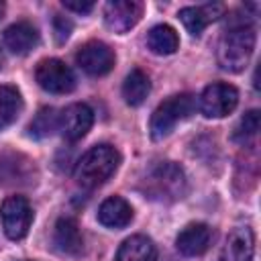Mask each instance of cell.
Returning <instances> with one entry per match:
<instances>
[{
	"label": "cell",
	"instance_id": "cell-1",
	"mask_svg": "<svg viewBox=\"0 0 261 261\" xmlns=\"http://www.w3.org/2000/svg\"><path fill=\"white\" fill-rule=\"evenodd\" d=\"M255 49V31L251 18L232 14L226 22V31L218 43V65L224 71L239 73L249 65V59Z\"/></svg>",
	"mask_w": 261,
	"mask_h": 261
},
{
	"label": "cell",
	"instance_id": "cell-2",
	"mask_svg": "<svg viewBox=\"0 0 261 261\" xmlns=\"http://www.w3.org/2000/svg\"><path fill=\"white\" fill-rule=\"evenodd\" d=\"M118 165H120V153L112 145H96L86 155H82L73 175L82 188L94 190L104 181H108L112 173L118 169Z\"/></svg>",
	"mask_w": 261,
	"mask_h": 261
},
{
	"label": "cell",
	"instance_id": "cell-3",
	"mask_svg": "<svg viewBox=\"0 0 261 261\" xmlns=\"http://www.w3.org/2000/svg\"><path fill=\"white\" fill-rule=\"evenodd\" d=\"M188 192L184 169L173 161L157 163L143 179V194L157 202H175Z\"/></svg>",
	"mask_w": 261,
	"mask_h": 261
},
{
	"label": "cell",
	"instance_id": "cell-4",
	"mask_svg": "<svg viewBox=\"0 0 261 261\" xmlns=\"http://www.w3.org/2000/svg\"><path fill=\"white\" fill-rule=\"evenodd\" d=\"M194 108H196V100H194L192 94H175V96H169L151 114V122H149L151 137L157 139V141L163 139V137H167L181 120H186V118L192 116Z\"/></svg>",
	"mask_w": 261,
	"mask_h": 261
},
{
	"label": "cell",
	"instance_id": "cell-5",
	"mask_svg": "<svg viewBox=\"0 0 261 261\" xmlns=\"http://www.w3.org/2000/svg\"><path fill=\"white\" fill-rule=\"evenodd\" d=\"M0 216L6 237L12 241H20L31 228L33 208L24 196H8L0 206Z\"/></svg>",
	"mask_w": 261,
	"mask_h": 261
},
{
	"label": "cell",
	"instance_id": "cell-6",
	"mask_svg": "<svg viewBox=\"0 0 261 261\" xmlns=\"http://www.w3.org/2000/svg\"><path fill=\"white\" fill-rule=\"evenodd\" d=\"M239 104V92L234 86L230 84H210L208 88H204L202 96H200V112L206 118H222L228 116Z\"/></svg>",
	"mask_w": 261,
	"mask_h": 261
},
{
	"label": "cell",
	"instance_id": "cell-7",
	"mask_svg": "<svg viewBox=\"0 0 261 261\" xmlns=\"http://www.w3.org/2000/svg\"><path fill=\"white\" fill-rule=\"evenodd\" d=\"M35 80L49 94H69L75 88V75L61 59H43L35 69Z\"/></svg>",
	"mask_w": 261,
	"mask_h": 261
},
{
	"label": "cell",
	"instance_id": "cell-8",
	"mask_svg": "<svg viewBox=\"0 0 261 261\" xmlns=\"http://www.w3.org/2000/svg\"><path fill=\"white\" fill-rule=\"evenodd\" d=\"M37 169L33 161L16 151L0 153V186H31L35 184Z\"/></svg>",
	"mask_w": 261,
	"mask_h": 261
},
{
	"label": "cell",
	"instance_id": "cell-9",
	"mask_svg": "<svg viewBox=\"0 0 261 261\" xmlns=\"http://www.w3.org/2000/svg\"><path fill=\"white\" fill-rule=\"evenodd\" d=\"M75 61L88 75H104L114 67V51L102 41H90L77 49Z\"/></svg>",
	"mask_w": 261,
	"mask_h": 261
},
{
	"label": "cell",
	"instance_id": "cell-10",
	"mask_svg": "<svg viewBox=\"0 0 261 261\" xmlns=\"http://www.w3.org/2000/svg\"><path fill=\"white\" fill-rule=\"evenodd\" d=\"M143 14V4L137 0H112L104 6V22L114 33L130 31Z\"/></svg>",
	"mask_w": 261,
	"mask_h": 261
},
{
	"label": "cell",
	"instance_id": "cell-11",
	"mask_svg": "<svg viewBox=\"0 0 261 261\" xmlns=\"http://www.w3.org/2000/svg\"><path fill=\"white\" fill-rule=\"evenodd\" d=\"M94 124V112L88 104L75 102L71 106H67L61 114H59V128L65 141H80L82 137L88 135V130Z\"/></svg>",
	"mask_w": 261,
	"mask_h": 261
},
{
	"label": "cell",
	"instance_id": "cell-12",
	"mask_svg": "<svg viewBox=\"0 0 261 261\" xmlns=\"http://www.w3.org/2000/svg\"><path fill=\"white\" fill-rule=\"evenodd\" d=\"M212 243V228L204 222H192L179 230L175 239V247L186 257H198L208 251Z\"/></svg>",
	"mask_w": 261,
	"mask_h": 261
},
{
	"label": "cell",
	"instance_id": "cell-13",
	"mask_svg": "<svg viewBox=\"0 0 261 261\" xmlns=\"http://www.w3.org/2000/svg\"><path fill=\"white\" fill-rule=\"evenodd\" d=\"M255 251V237L249 226H237L226 237L222 261H251Z\"/></svg>",
	"mask_w": 261,
	"mask_h": 261
},
{
	"label": "cell",
	"instance_id": "cell-14",
	"mask_svg": "<svg viewBox=\"0 0 261 261\" xmlns=\"http://www.w3.org/2000/svg\"><path fill=\"white\" fill-rule=\"evenodd\" d=\"M53 243L55 247L65 253V255H71V257H77L82 255L84 251V237L80 232V226L73 218L65 216V218H59L55 222V230H53Z\"/></svg>",
	"mask_w": 261,
	"mask_h": 261
},
{
	"label": "cell",
	"instance_id": "cell-15",
	"mask_svg": "<svg viewBox=\"0 0 261 261\" xmlns=\"http://www.w3.org/2000/svg\"><path fill=\"white\" fill-rule=\"evenodd\" d=\"M4 45L16 55H27L39 45V31L27 20L14 22L4 31Z\"/></svg>",
	"mask_w": 261,
	"mask_h": 261
},
{
	"label": "cell",
	"instance_id": "cell-16",
	"mask_svg": "<svg viewBox=\"0 0 261 261\" xmlns=\"http://www.w3.org/2000/svg\"><path fill=\"white\" fill-rule=\"evenodd\" d=\"M220 14H222V4H202V6H186L179 10L177 16L184 22V27L188 29V33L198 37Z\"/></svg>",
	"mask_w": 261,
	"mask_h": 261
},
{
	"label": "cell",
	"instance_id": "cell-17",
	"mask_svg": "<svg viewBox=\"0 0 261 261\" xmlns=\"http://www.w3.org/2000/svg\"><path fill=\"white\" fill-rule=\"evenodd\" d=\"M98 220L108 228H124L133 220V208L124 198L112 196L100 204Z\"/></svg>",
	"mask_w": 261,
	"mask_h": 261
},
{
	"label": "cell",
	"instance_id": "cell-18",
	"mask_svg": "<svg viewBox=\"0 0 261 261\" xmlns=\"http://www.w3.org/2000/svg\"><path fill=\"white\" fill-rule=\"evenodd\" d=\"M157 251L151 239L143 234L128 237L116 251V261H155Z\"/></svg>",
	"mask_w": 261,
	"mask_h": 261
},
{
	"label": "cell",
	"instance_id": "cell-19",
	"mask_svg": "<svg viewBox=\"0 0 261 261\" xmlns=\"http://www.w3.org/2000/svg\"><path fill=\"white\" fill-rule=\"evenodd\" d=\"M147 47L155 55H171L179 47V37L173 27L169 24H157L147 35Z\"/></svg>",
	"mask_w": 261,
	"mask_h": 261
},
{
	"label": "cell",
	"instance_id": "cell-20",
	"mask_svg": "<svg viewBox=\"0 0 261 261\" xmlns=\"http://www.w3.org/2000/svg\"><path fill=\"white\" fill-rule=\"evenodd\" d=\"M151 92V82H149V75L143 71V69H133L124 84H122V96H124V102L130 104V106H139L145 102V98L149 96Z\"/></svg>",
	"mask_w": 261,
	"mask_h": 261
},
{
	"label": "cell",
	"instance_id": "cell-21",
	"mask_svg": "<svg viewBox=\"0 0 261 261\" xmlns=\"http://www.w3.org/2000/svg\"><path fill=\"white\" fill-rule=\"evenodd\" d=\"M22 110L20 92L14 86H0V130L10 126Z\"/></svg>",
	"mask_w": 261,
	"mask_h": 261
},
{
	"label": "cell",
	"instance_id": "cell-22",
	"mask_svg": "<svg viewBox=\"0 0 261 261\" xmlns=\"http://www.w3.org/2000/svg\"><path fill=\"white\" fill-rule=\"evenodd\" d=\"M57 126H59V114H57V110L45 106V108H41V110L35 114V118L31 120L29 133H31L35 139H45V137H51Z\"/></svg>",
	"mask_w": 261,
	"mask_h": 261
},
{
	"label": "cell",
	"instance_id": "cell-23",
	"mask_svg": "<svg viewBox=\"0 0 261 261\" xmlns=\"http://www.w3.org/2000/svg\"><path fill=\"white\" fill-rule=\"evenodd\" d=\"M257 130H259V110H249V112L241 118V122L237 124V128H234V139L241 141V143H245L247 139L255 137Z\"/></svg>",
	"mask_w": 261,
	"mask_h": 261
},
{
	"label": "cell",
	"instance_id": "cell-24",
	"mask_svg": "<svg viewBox=\"0 0 261 261\" xmlns=\"http://www.w3.org/2000/svg\"><path fill=\"white\" fill-rule=\"evenodd\" d=\"M53 31H55V39H57V43H65L67 41V37H69V33H71V22L65 18V16H55L53 18Z\"/></svg>",
	"mask_w": 261,
	"mask_h": 261
},
{
	"label": "cell",
	"instance_id": "cell-25",
	"mask_svg": "<svg viewBox=\"0 0 261 261\" xmlns=\"http://www.w3.org/2000/svg\"><path fill=\"white\" fill-rule=\"evenodd\" d=\"M67 10H73V12H80V14H86V12H92L94 10V2H80V0H63L61 2Z\"/></svg>",
	"mask_w": 261,
	"mask_h": 261
},
{
	"label": "cell",
	"instance_id": "cell-26",
	"mask_svg": "<svg viewBox=\"0 0 261 261\" xmlns=\"http://www.w3.org/2000/svg\"><path fill=\"white\" fill-rule=\"evenodd\" d=\"M4 16V2H0V18Z\"/></svg>",
	"mask_w": 261,
	"mask_h": 261
},
{
	"label": "cell",
	"instance_id": "cell-27",
	"mask_svg": "<svg viewBox=\"0 0 261 261\" xmlns=\"http://www.w3.org/2000/svg\"><path fill=\"white\" fill-rule=\"evenodd\" d=\"M27 261H29V259H27Z\"/></svg>",
	"mask_w": 261,
	"mask_h": 261
}]
</instances>
